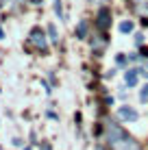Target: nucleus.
<instances>
[{
    "label": "nucleus",
    "mask_w": 148,
    "mask_h": 150,
    "mask_svg": "<svg viewBox=\"0 0 148 150\" xmlns=\"http://www.w3.org/2000/svg\"><path fill=\"white\" fill-rule=\"evenodd\" d=\"M140 100H142V102H146V100H148V85L142 87V91H140Z\"/></svg>",
    "instance_id": "7ed1b4c3"
},
{
    "label": "nucleus",
    "mask_w": 148,
    "mask_h": 150,
    "mask_svg": "<svg viewBox=\"0 0 148 150\" xmlns=\"http://www.w3.org/2000/svg\"><path fill=\"white\" fill-rule=\"evenodd\" d=\"M85 30H87V26H85V22H81V24H79V35H83Z\"/></svg>",
    "instance_id": "0eeeda50"
},
{
    "label": "nucleus",
    "mask_w": 148,
    "mask_h": 150,
    "mask_svg": "<svg viewBox=\"0 0 148 150\" xmlns=\"http://www.w3.org/2000/svg\"><path fill=\"white\" fill-rule=\"evenodd\" d=\"M137 79H140L137 70H129V72H126V83H129V85H135V83H137Z\"/></svg>",
    "instance_id": "f03ea898"
},
{
    "label": "nucleus",
    "mask_w": 148,
    "mask_h": 150,
    "mask_svg": "<svg viewBox=\"0 0 148 150\" xmlns=\"http://www.w3.org/2000/svg\"><path fill=\"white\" fill-rule=\"evenodd\" d=\"M120 117H126V120H137V113L133 109H129V107H120Z\"/></svg>",
    "instance_id": "f257e3e1"
},
{
    "label": "nucleus",
    "mask_w": 148,
    "mask_h": 150,
    "mask_svg": "<svg viewBox=\"0 0 148 150\" xmlns=\"http://www.w3.org/2000/svg\"><path fill=\"white\" fill-rule=\"evenodd\" d=\"M33 37H35V41H37L39 46H44V44H46V41H44V35H39V30H35V33H33Z\"/></svg>",
    "instance_id": "20e7f679"
},
{
    "label": "nucleus",
    "mask_w": 148,
    "mask_h": 150,
    "mask_svg": "<svg viewBox=\"0 0 148 150\" xmlns=\"http://www.w3.org/2000/svg\"><path fill=\"white\" fill-rule=\"evenodd\" d=\"M131 28H133V24H131V22H124V24L120 26V30H122V33H129Z\"/></svg>",
    "instance_id": "423d86ee"
},
{
    "label": "nucleus",
    "mask_w": 148,
    "mask_h": 150,
    "mask_svg": "<svg viewBox=\"0 0 148 150\" xmlns=\"http://www.w3.org/2000/svg\"><path fill=\"white\" fill-rule=\"evenodd\" d=\"M48 33H50V39H52V41H57V28H55L52 24L48 26Z\"/></svg>",
    "instance_id": "39448f33"
}]
</instances>
